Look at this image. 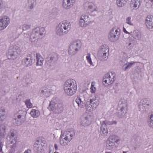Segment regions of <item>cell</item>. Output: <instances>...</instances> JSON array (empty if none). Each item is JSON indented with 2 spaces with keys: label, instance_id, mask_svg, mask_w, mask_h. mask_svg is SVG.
<instances>
[{
  "label": "cell",
  "instance_id": "obj_1",
  "mask_svg": "<svg viewBox=\"0 0 153 153\" xmlns=\"http://www.w3.org/2000/svg\"><path fill=\"white\" fill-rule=\"evenodd\" d=\"M45 33L46 32L44 27L40 26L36 27L31 32L29 36V39L33 43L37 42L45 36Z\"/></svg>",
  "mask_w": 153,
  "mask_h": 153
},
{
  "label": "cell",
  "instance_id": "obj_2",
  "mask_svg": "<svg viewBox=\"0 0 153 153\" xmlns=\"http://www.w3.org/2000/svg\"><path fill=\"white\" fill-rule=\"evenodd\" d=\"M63 89L65 93L68 96H72L74 95L77 90V84L75 79H68L65 82Z\"/></svg>",
  "mask_w": 153,
  "mask_h": 153
},
{
  "label": "cell",
  "instance_id": "obj_3",
  "mask_svg": "<svg viewBox=\"0 0 153 153\" xmlns=\"http://www.w3.org/2000/svg\"><path fill=\"white\" fill-rule=\"evenodd\" d=\"M48 108L49 110L54 114H60L63 109V102L60 99L54 97L51 100Z\"/></svg>",
  "mask_w": 153,
  "mask_h": 153
},
{
  "label": "cell",
  "instance_id": "obj_4",
  "mask_svg": "<svg viewBox=\"0 0 153 153\" xmlns=\"http://www.w3.org/2000/svg\"><path fill=\"white\" fill-rule=\"evenodd\" d=\"M75 135V131L72 128L65 130L62 134L60 139V143L62 146L67 145L73 139Z\"/></svg>",
  "mask_w": 153,
  "mask_h": 153
},
{
  "label": "cell",
  "instance_id": "obj_5",
  "mask_svg": "<svg viewBox=\"0 0 153 153\" xmlns=\"http://www.w3.org/2000/svg\"><path fill=\"white\" fill-rule=\"evenodd\" d=\"M71 29V23L69 21L64 20L59 23L56 27V33L59 36L66 34Z\"/></svg>",
  "mask_w": 153,
  "mask_h": 153
},
{
  "label": "cell",
  "instance_id": "obj_6",
  "mask_svg": "<svg viewBox=\"0 0 153 153\" xmlns=\"http://www.w3.org/2000/svg\"><path fill=\"white\" fill-rule=\"evenodd\" d=\"M128 109L127 102L124 99H121L117 105V114L119 118H123L126 116Z\"/></svg>",
  "mask_w": 153,
  "mask_h": 153
},
{
  "label": "cell",
  "instance_id": "obj_7",
  "mask_svg": "<svg viewBox=\"0 0 153 153\" xmlns=\"http://www.w3.org/2000/svg\"><path fill=\"white\" fill-rule=\"evenodd\" d=\"M47 146L45 139L43 137H38L35 140L33 145V149L36 152H43L45 151Z\"/></svg>",
  "mask_w": 153,
  "mask_h": 153
},
{
  "label": "cell",
  "instance_id": "obj_8",
  "mask_svg": "<svg viewBox=\"0 0 153 153\" xmlns=\"http://www.w3.org/2000/svg\"><path fill=\"white\" fill-rule=\"evenodd\" d=\"M94 120V115L91 111L84 112L79 118V124L82 126H88L92 123Z\"/></svg>",
  "mask_w": 153,
  "mask_h": 153
},
{
  "label": "cell",
  "instance_id": "obj_9",
  "mask_svg": "<svg viewBox=\"0 0 153 153\" xmlns=\"http://www.w3.org/2000/svg\"><path fill=\"white\" fill-rule=\"evenodd\" d=\"M99 103V97L97 95H93L91 96L86 102L85 108L88 111H94Z\"/></svg>",
  "mask_w": 153,
  "mask_h": 153
},
{
  "label": "cell",
  "instance_id": "obj_10",
  "mask_svg": "<svg viewBox=\"0 0 153 153\" xmlns=\"http://www.w3.org/2000/svg\"><path fill=\"white\" fill-rule=\"evenodd\" d=\"M120 138L117 135L110 136L106 142V146L108 149H114L120 144Z\"/></svg>",
  "mask_w": 153,
  "mask_h": 153
},
{
  "label": "cell",
  "instance_id": "obj_11",
  "mask_svg": "<svg viewBox=\"0 0 153 153\" xmlns=\"http://www.w3.org/2000/svg\"><path fill=\"white\" fill-rule=\"evenodd\" d=\"M109 54V48L106 44L102 45L97 51V57L100 61H105L108 59Z\"/></svg>",
  "mask_w": 153,
  "mask_h": 153
},
{
  "label": "cell",
  "instance_id": "obj_12",
  "mask_svg": "<svg viewBox=\"0 0 153 153\" xmlns=\"http://www.w3.org/2000/svg\"><path fill=\"white\" fill-rule=\"evenodd\" d=\"M17 133L15 130H11L8 134L6 138V143L8 148H13L17 142Z\"/></svg>",
  "mask_w": 153,
  "mask_h": 153
},
{
  "label": "cell",
  "instance_id": "obj_13",
  "mask_svg": "<svg viewBox=\"0 0 153 153\" xmlns=\"http://www.w3.org/2000/svg\"><path fill=\"white\" fill-rule=\"evenodd\" d=\"M26 114V112L23 110H19V111H17L13 116V124L16 126H19L22 124L25 120Z\"/></svg>",
  "mask_w": 153,
  "mask_h": 153
},
{
  "label": "cell",
  "instance_id": "obj_14",
  "mask_svg": "<svg viewBox=\"0 0 153 153\" xmlns=\"http://www.w3.org/2000/svg\"><path fill=\"white\" fill-rule=\"evenodd\" d=\"M116 78V74L112 71L107 72L102 78V84L105 87H109L115 81Z\"/></svg>",
  "mask_w": 153,
  "mask_h": 153
},
{
  "label": "cell",
  "instance_id": "obj_15",
  "mask_svg": "<svg viewBox=\"0 0 153 153\" xmlns=\"http://www.w3.org/2000/svg\"><path fill=\"white\" fill-rule=\"evenodd\" d=\"M20 53L21 50L19 47L13 45L8 48L7 53V57L10 60H14L20 56Z\"/></svg>",
  "mask_w": 153,
  "mask_h": 153
},
{
  "label": "cell",
  "instance_id": "obj_16",
  "mask_svg": "<svg viewBox=\"0 0 153 153\" xmlns=\"http://www.w3.org/2000/svg\"><path fill=\"white\" fill-rule=\"evenodd\" d=\"M82 42L79 39H76L72 42L68 47V54L71 56L75 54L81 48Z\"/></svg>",
  "mask_w": 153,
  "mask_h": 153
},
{
  "label": "cell",
  "instance_id": "obj_17",
  "mask_svg": "<svg viewBox=\"0 0 153 153\" xmlns=\"http://www.w3.org/2000/svg\"><path fill=\"white\" fill-rule=\"evenodd\" d=\"M121 30L118 26H115L111 29L108 34V39L111 42L117 41L120 36Z\"/></svg>",
  "mask_w": 153,
  "mask_h": 153
},
{
  "label": "cell",
  "instance_id": "obj_18",
  "mask_svg": "<svg viewBox=\"0 0 153 153\" xmlns=\"http://www.w3.org/2000/svg\"><path fill=\"white\" fill-rule=\"evenodd\" d=\"M150 102L148 99H143L139 102V108L142 112H146L150 107Z\"/></svg>",
  "mask_w": 153,
  "mask_h": 153
},
{
  "label": "cell",
  "instance_id": "obj_19",
  "mask_svg": "<svg viewBox=\"0 0 153 153\" xmlns=\"http://www.w3.org/2000/svg\"><path fill=\"white\" fill-rule=\"evenodd\" d=\"M83 7L84 10L89 14H91L97 10L96 5L93 2L90 1L85 2L83 4Z\"/></svg>",
  "mask_w": 153,
  "mask_h": 153
},
{
  "label": "cell",
  "instance_id": "obj_20",
  "mask_svg": "<svg viewBox=\"0 0 153 153\" xmlns=\"http://www.w3.org/2000/svg\"><path fill=\"white\" fill-rule=\"evenodd\" d=\"M59 56L56 53H51L49 54L46 58V64L48 65H53L55 64L58 60Z\"/></svg>",
  "mask_w": 153,
  "mask_h": 153
},
{
  "label": "cell",
  "instance_id": "obj_21",
  "mask_svg": "<svg viewBox=\"0 0 153 153\" xmlns=\"http://www.w3.org/2000/svg\"><path fill=\"white\" fill-rule=\"evenodd\" d=\"M90 22V17L88 14H82L79 20V25L81 27H85Z\"/></svg>",
  "mask_w": 153,
  "mask_h": 153
},
{
  "label": "cell",
  "instance_id": "obj_22",
  "mask_svg": "<svg viewBox=\"0 0 153 153\" xmlns=\"http://www.w3.org/2000/svg\"><path fill=\"white\" fill-rule=\"evenodd\" d=\"M0 22H1V30H2L8 26V25L10 22V20L8 16H4L1 17Z\"/></svg>",
  "mask_w": 153,
  "mask_h": 153
},
{
  "label": "cell",
  "instance_id": "obj_23",
  "mask_svg": "<svg viewBox=\"0 0 153 153\" xmlns=\"http://www.w3.org/2000/svg\"><path fill=\"white\" fill-rule=\"evenodd\" d=\"M145 25L148 30L150 31L153 30V16L152 15H148L146 17Z\"/></svg>",
  "mask_w": 153,
  "mask_h": 153
},
{
  "label": "cell",
  "instance_id": "obj_24",
  "mask_svg": "<svg viewBox=\"0 0 153 153\" xmlns=\"http://www.w3.org/2000/svg\"><path fill=\"white\" fill-rule=\"evenodd\" d=\"M33 63V58L31 54H27L22 60V63L25 66H30Z\"/></svg>",
  "mask_w": 153,
  "mask_h": 153
},
{
  "label": "cell",
  "instance_id": "obj_25",
  "mask_svg": "<svg viewBox=\"0 0 153 153\" xmlns=\"http://www.w3.org/2000/svg\"><path fill=\"white\" fill-rule=\"evenodd\" d=\"M75 2V1H72V0L63 1L62 2V6L65 9H69L71 7H72V5L74 4Z\"/></svg>",
  "mask_w": 153,
  "mask_h": 153
},
{
  "label": "cell",
  "instance_id": "obj_26",
  "mask_svg": "<svg viewBox=\"0 0 153 153\" xmlns=\"http://www.w3.org/2000/svg\"><path fill=\"white\" fill-rule=\"evenodd\" d=\"M141 4V1L137 0V1H131L130 2V7L132 10H137L139 8Z\"/></svg>",
  "mask_w": 153,
  "mask_h": 153
},
{
  "label": "cell",
  "instance_id": "obj_27",
  "mask_svg": "<svg viewBox=\"0 0 153 153\" xmlns=\"http://www.w3.org/2000/svg\"><path fill=\"white\" fill-rule=\"evenodd\" d=\"M100 132L102 136H106L108 134V128L106 124H102L100 128Z\"/></svg>",
  "mask_w": 153,
  "mask_h": 153
},
{
  "label": "cell",
  "instance_id": "obj_28",
  "mask_svg": "<svg viewBox=\"0 0 153 153\" xmlns=\"http://www.w3.org/2000/svg\"><path fill=\"white\" fill-rule=\"evenodd\" d=\"M0 117H1V121H2L3 120H5L6 116H7V110L4 107H1V111H0Z\"/></svg>",
  "mask_w": 153,
  "mask_h": 153
},
{
  "label": "cell",
  "instance_id": "obj_29",
  "mask_svg": "<svg viewBox=\"0 0 153 153\" xmlns=\"http://www.w3.org/2000/svg\"><path fill=\"white\" fill-rule=\"evenodd\" d=\"M44 59L41 56L39 53L36 54V65L37 66H42L43 64Z\"/></svg>",
  "mask_w": 153,
  "mask_h": 153
},
{
  "label": "cell",
  "instance_id": "obj_30",
  "mask_svg": "<svg viewBox=\"0 0 153 153\" xmlns=\"http://www.w3.org/2000/svg\"><path fill=\"white\" fill-rule=\"evenodd\" d=\"M30 115H31V117H32L33 118H37L40 115V112L37 109H33L30 112Z\"/></svg>",
  "mask_w": 153,
  "mask_h": 153
},
{
  "label": "cell",
  "instance_id": "obj_31",
  "mask_svg": "<svg viewBox=\"0 0 153 153\" xmlns=\"http://www.w3.org/2000/svg\"><path fill=\"white\" fill-rule=\"evenodd\" d=\"M152 115H153V113L152 112H150L149 115H148V126L151 127L152 128L153 127V124H152Z\"/></svg>",
  "mask_w": 153,
  "mask_h": 153
},
{
  "label": "cell",
  "instance_id": "obj_32",
  "mask_svg": "<svg viewBox=\"0 0 153 153\" xmlns=\"http://www.w3.org/2000/svg\"><path fill=\"white\" fill-rule=\"evenodd\" d=\"M126 3H127V1H116V4L117 6L120 7H122L124 6L126 4Z\"/></svg>",
  "mask_w": 153,
  "mask_h": 153
},
{
  "label": "cell",
  "instance_id": "obj_33",
  "mask_svg": "<svg viewBox=\"0 0 153 153\" xmlns=\"http://www.w3.org/2000/svg\"><path fill=\"white\" fill-rule=\"evenodd\" d=\"M76 103L78 105V106H81V99L79 97H78L76 99Z\"/></svg>",
  "mask_w": 153,
  "mask_h": 153
},
{
  "label": "cell",
  "instance_id": "obj_34",
  "mask_svg": "<svg viewBox=\"0 0 153 153\" xmlns=\"http://www.w3.org/2000/svg\"><path fill=\"white\" fill-rule=\"evenodd\" d=\"M91 91L92 93H94L95 91H96V88L94 87V86L93 85V83H92L91 86Z\"/></svg>",
  "mask_w": 153,
  "mask_h": 153
}]
</instances>
